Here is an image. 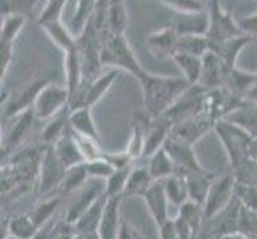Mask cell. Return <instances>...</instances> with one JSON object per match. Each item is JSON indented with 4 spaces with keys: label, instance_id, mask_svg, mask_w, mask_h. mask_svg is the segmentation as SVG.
<instances>
[{
    "label": "cell",
    "instance_id": "1",
    "mask_svg": "<svg viewBox=\"0 0 257 239\" xmlns=\"http://www.w3.org/2000/svg\"><path fill=\"white\" fill-rule=\"evenodd\" d=\"M143 91L144 110L152 118L162 117V115L171 107L185 90L189 88L187 80L184 77H166L155 75L144 69V72L138 78Z\"/></svg>",
    "mask_w": 257,
    "mask_h": 239
},
{
    "label": "cell",
    "instance_id": "2",
    "mask_svg": "<svg viewBox=\"0 0 257 239\" xmlns=\"http://www.w3.org/2000/svg\"><path fill=\"white\" fill-rule=\"evenodd\" d=\"M214 132L224 145L232 169H236V167H240L246 161H249L251 158H254L257 139L238 123L232 121L230 118L217 120L214 125Z\"/></svg>",
    "mask_w": 257,
    "mask_h": 239
},
{
    "label": "cell",
    "instance_id": "3",
    "mask_svg": "<svg viewBox=\"0 0 257 239\" xmlns=\"http://www.w3.org/2000/svg\"><path fill=\"white\" fill-rule=\"evenodd\" d=\"M101 64L102 67L118 69L123 72L131 74L138 78L144 72L135 50L128 43L125 34H112L109 31H102L101 34Z\"/></svg>",
    "mask_w": 257,
    "mask_h": 239
},
{
    "label": "cell",
    "instance_id": "4",
    "mask_svg": "<svg viewBox=\"0 0 257 239\" xmlns=\"http://www.w3.org/2000/svg\"><path fill=\"white\" fill-rule=\"evenodd\" d=\"M118 69H109L107 72L99 74L91 82H82V85L77 88V91L70 96L69 107H94L102 97L107 94V91L112 88L115 78L118 77Z\"/></svg>",
    "mask_w": 257,
    "mask_h": 239
},
{
    "label": "cell",
    "instance_id": "5",
    "mask_svg": "<svg viewBox=\"0 0 257 239\" xmlns=\"http://www.w3.org/2000/svg\"><path fill=\"white\" fill-rule=\"evenodd\" d=\"M206 97H208V90L203 88L201 85H189L176 102L168 109L163 117L170 120L173 125L181 120L195 117L198 113L206 112Z\"/></svg>",
    "mask_w": 257,
    "mask_h": 239
},
{
    "label": "cell",
    "instance_id": "6",
    "mask_svg": "<svg viewBox=\"0 0 257 239\" xmlns=\"http://www.w3.org/2000/svg\"><path fill=\"white\" fill-rule=\"evenodd\" d=\"M208 13H209V29L208 39L209 42H222L243 35V29L240 21H236L232 13L227 12L220 5V0H209L208 2Z\"/></svg>",
    "mask_w": 257,
    "mask_h": 239
},
{
    "label": "cell",
    "instance_id": "7",
    "mask_svg": "<svg viewBox=\"0 0 257 239\" xmlns=\"http://www.w3.org/2000/svg\"><path fill=\"white\" fill-rule=\"evenodd\" d=\"M64 174H66V167L59 161V158L55 152V147L45 145L37 185H35V193L39 196H48L53 190H59V185L64 179Z\"/></svg>",
    "mask_w": 257,
    "mask_h": 239
},
{
    "label": "cell",
    "instance_id": "8",
    "mask_svg": "<svg viewBox=\"0 0 257 239\" xmlns=\"http://www.w3.org/2000/svg\"><path fill=\"white\" fill-rule=\"evenodd\" d=\"M69 101H70V94L67 86H59L50 82L42 88V91L39 93L32 109L37 120L48 121L58 112L66 109L69 105Z\"/></svg>",
    "mask_w": 257,
    "mask_h": 239
},
{
    "label": "cell",
    "instance_id": "9",
    "mask_svg": "<svg viewBox=\"0 0 257 239\" xmlns=\"http://www.w3.org/2000/svg\"><path fill=\"white\" fill-rule=\"evenodd\" d=\"M235 185L236 179L233 174H227L222 177H216L208 191V196L203 202L205 220L214 218L219 212H222L235 198Z\"/></svg>",
    "mask_w": 257,
    "mask_h": 239
},
{
    "label": "cell",
    "instance_id": "10",
    "mask_svg": "<svg viewBox=\"0 0 257 239\" xmlns=\"http://www.w3.org/2000/svg\"><path fill=\"white\" fill-rule=\"evenodd\" d=\"M246 105H249L246 97L233 93L225 86L214 88V90H208V97H206V112L211 115L216 121L228 118L230 115L235 113Z\"/></svg>",
    "mask_w": 257,
    "mask_h": 239
},
{
    "label": "cell",
    "instance_id": "11",
    "mask_svg": "<svg viewBox=\"0 0 257 239\" xmlns=\"http://www.w3.org/2000/svg\"><path fill=\"white\" fill-rule=\"evenodd\" d=\"M47 83H50L47 77H35L31 82L24 83L20 90H16L13 94L8 96V101L2 104L5 118H15L16 115L23 113L24 110L32 109L39 93Z\"/></svg>",
    "mask_w": 257,
    "mask_h": 239
},
{
    "label": "cell",
    "instance_id": "12",
    "mask_svg": "<svg viewBox=\"0 0 257 239\" xmlns=\"http://www.w3.org/2000/svg\"><path fill=\"white\" fill-rule=\"evenodd\" d=\"M214 125H216V120L212 118L208 112L198 113V115H195V117L174 123L171 128V136L179 140H184V142H187V144L195 145L198 140L205 137L209 131H214Z\"/></svg>",
    "mask_w": 257,
    "mask_h": 239
},
{
    "label": "cell",
    "instance_id": "13",
    "mask_svg": "<svg viewBox=\"0 0 257 239\" xmlns=\"http://www.w3.org/2000/svg\"><path fill=\"white\" fill-rule=\"evenodd\" d=\"M104 193H105V180L91 179V182H86L80 190L75 191L74 194H70L64 218L75 223L77 218L80 217L94 201L99 199Z\"/></svg>",
    "mask_w": 257,
    "mask_h": 239
},
{
    "label": "cell",
    "instance_id": "14",
    "mask_svg": "<svg viewBox=\"0 0 257 239\" xmlns=\"http://www.w3.org/2000/svg\"><path fill=\"white\" fill-rule=\"evenodd\" d=\"M163 148L168 152V155L171 156L173 163L176 166V172H181L185 175L189 172L205 169V167L201 166V163L198 161L197 153H195L192 144L184 142V140H179V139H176L170 134V137L166 139Z\"/></svg>",
    "mask_w": 257,
    "mask_h": 239
},
{
    "label": "cell",
    "instance_id": "15",
    "mask_svg": "<svg viewBox=\"0 0 257 239\" xmlns=\"http://www.w3.org/2000/svg\"><path fill=\"white\" fill-rule=\"evenodd\" d=\"M35 120H37V117H35L34 109H28L23 113L16 115L13 125L8 129L5 140L2 142V158L10 156L18 148H21V145L28 140L31 134V129Z\"/></svg>",
    "mask_w": 257,
    "mask_h": 239
},
{
    "label": "cell",
    "instance_id": "16",
    "mask_svg": "<svg viewBox=\"0 0 257 239\" xmlns=\"http://www.w3.org/2000/svg\"><path fill=\"white\" fill-rule=\"evenodd\" d=\"M177 42H179V34L173 24L150 32L146 39L149 51L160 59H173L177 53Z\"/></svg>",
    "mask_w": 257,
    "mask_h": 239
},
{
    "label": "cell",
    "instance_id": "17",
    "mask_svg": "<svg viewBox=\"0 0 257 239\" xmlns=\"http://www.w3.org/2000/svg\"><path fill=\"white\" fill-rule=\"evenodd\" d=\"M232 67L227 64L224 59H220L216 53L211 50L203 56V74L200 85L206 90H214L225 85V78L228 74V69Z\"/></svg>",
    "mask_w": 257,
    "mask_h": 239
},
{
    "label": "cell",
    "instance_id": "18",
    "mask_svg": "<svg viewBox=\"0 0 257 239\" xmlns=\"http://www.w3.org/2000/svg\"><path fill=\"white\" fill-rule=\"evenodd\" d=\"M105 199H107V194L104 193L99 199L94 201L93 204L77 218V222H75L77 237L99 239V223H101V217H102V209H104V204H105Z\"/></svg>",
    "mask_w": 257,
    "mask_h": 239
},
{
    "label": "cell",
    "instance_id": "19",
    "mask_svg": "<svg viewBox=\"0 0 257 239\" xmlns=\"http://www.w3.org/2000/svg\"><path fill=\"white\" fill-rule=\"evenodd\" d=\"M143 201L146 202L149 214L152 215L155 225H160L162 222L170 217L168 214V209H170V199L166 196V191L163 188L162 180H155L150 188L146 191V194L143 196Z\"/></svg>",
    "mask_w": 257,
    "mask_h": 239
},
{
    "label": "cell",
    "instance_id": "20",
    "mask_svg": "<svg viewBox=\"0 0 257 239\" xmlns=\"http://www.w3.org/2000/svg\"><path fill=\"white\" fill-rule=\"evenodd\" d=\"M171 128L173 123L162 117L152 118L147 126V132H146V144H144V155L143 158H149L152 156L157 150L163 148L166 139L171 134Z\"/></svg>",
    "mask_w": 257,
    "mask_h": 239
},
{
    "label": "cell",
    "instance_id": "21",
    "mask_svg": "<svg viewBox=\"0 0 257 239\" xmlns=\"http://www.w3.org/2000/svg\"><path fill=\"white\" fill-rule=\"evenodd\" d=\"M123 196H107L99 223V239H117L121 223L120 204Z\"/></svg>",
    "mask_w": 257,
    "mask_h": 239
},
{
    "label": "cell",
    "instance_id": "22",
    "mask_svg": "<svg viewBox=\"0 0 257 239\" xmlns=\"http://www.w3.org/2000/svg\"><path fill=\"white\" fill-rule=\"evenodd\" d=\"M173 26L179 35H206L209 29L208 8L195 13H181Z\"/></svg>",
    "mask_w": 257,
    "mask_h": 239
},
{
    "label": "cell",
    "instance_id": "23",
    "mask_svg": "<svg viewBox=\"0 0 257 239\" xmlns=\"http://www.w3.org/2000/svg\"><path fill=\"white\" fill-rule=\"evenodd\" d=\"M252 43V40L247 37L246 34L238 35V37L222 40V42H211V51L216 53V55L224 59L227 64L230 66H236L238 58H240L241 51Z\"/></svg>",
    "mask_w": 257,
    "mask_h": 239
},
{
    "label": "cell",
    "instance_id": "24",
    "mask_svg": "<svg viewBox=\"0 0 257 239\" xmlns=\"http://www.w3.org/2000/svg\"><path fill=\"white\" fill-rule=\"evenodd\" d=\"M53 147H55V152L59 158V161L63 163L66 169L80 164V163H85L83 155L80 152V148H78V144L75 140L72 129H69Z\"/></svg>",
    "mask_w": 257,
    "mask_h": 239
},
{
    "label": "cell",
    "instance_id": "25",
    "mask_svg": "<svg viewBox=\"0 0 257 239\" xmlns=\"http://www.w3.org/2000/svg\"><path fill=\"white\" fill-rule=\"evenodd\" d=\"M40 28L63 53L74 51L77 48V35L72 32V29H67L61 20L40 24Z\"/></svg>",
    "mask_w": 257,
    "mask_h": 239
},
{
    "label": "cell",
    "instance_id": "26",
    "mask_svg": "<svg viewBox=\"0 0 257 239\" xmlns=\"http://www.w3.org/2000/svg\"><path fill=\"white\" fill-rule=\"evenodd\" d=\"M69 125L70 129L77 134L88 136L101 140L99 131H97L96 121L93 118V112L91 107H77V109H70L69 113Z\"/></svg>",
    "mask_w": 257,
    "mask_h": 239
},
{
    "label": "cell",
    "instance_id": "27",
    "mask_svg": "<svg viewBox=\"0 0 257 239\" xmlns=\"http://www.w3.org/2000/svg\"><path fill=\"white\" fill-rule=\"evenodd\" d=\"M216 177L217 175L214 172H211L208 169L185 174V180H187V187H189V199L203 204Z\"/></svg>",
    "mask_w": 257,
    "mask_h": 239
},
{
    "label": "cell",
    "instance_id": "28",
    "mask_svg": "<svg viewBox=\"0 0 257 239\" xmlns=\"http://www.w3.org/2000/svg\"><path fill=\"white\" fill-rule=\"evenodd\" d=\"M69 113H70V107L67 105L66 109L58 112L55 117H51L48 120L45 129L42 131L40 144H43V145H55L58 140L66 134V132L70 129Z\"/></svg>",
    "mask_w": 257,
    "mask_h": 239
},
{
    "label": "cell",
    "instance_id": "29",
    "mask_svg": "<svg viewBox=\"0 0 257 239\" xmlns=\"http://www.w3.org/2000/svg\"><path fill=\"white\" fill-rule=\"evenodd\" d=\"M171 61L176 64V67H179L182 77L187 80L189 85H200L203 74V56L189 55V53H176Z\"/></svg>",
    "mask_w": 257,
    "mask_h": 239
},
{
    "label": "cell",
    "instance_id": "30",
    "mask_svg": "<svg viewBox=\"0 0 257 239\" xmlns=\"http://www.w3.org/2000/svg\"><path fill=\"white\" fill-rule=\"evenodd\" d=\"M154 182L155 180H154V177L150 175L149 167H133V171L128 177L125 191H123V199L143 198Z\"/></svg>",
    "mask_w": 257,
    "mask_h": 239
},
{
    "label": "cell",
    "instance_id": "31",
    "mask_svg": "<svg viewBox=\"0 0 257 239\" xmlns=\"http://www.w3.org/2000/svg\"><path fill=\"white\" fill-rule=\"evenodd\" d=\"M162 183L166 191V196L173 206L179 207L189 199V187H187V180H185L184 174L174 172L171 175H168L166 179H163Z\"/></svg>",
    "mask_w": 257,
    "mask_h": 239
},
{
    "label": "cell",
    "instance_id": "32",
    "mask_svg": "<svg viewBox=\"0 0 257 239\" xmlns=\"http://www.w3.org/2000/svg\"><path fill=\"white\" fill-rule=\"evenodd\" d=\"M64 72H66V86L69 90V94L72 96L83 82L82 59L77 48L74 51L64 53Z\"/></svg>",
    "mask_w": 257,
    "mask_h": 239
},
{
    "label": "cell",
    "instance_id": "33",
    "mask_svg": "<svg viewBox=\"0 0 257 239\" xmlns=\"http://www.w3.org/2000/svg\"><path fill=\"white\" fill-rule=\"evenodd\" d=\"M39 226L35 225L34 218L31 214H18L7 220V233L12 237L18 239H29V237H37L39 234Z\"/></svg>",
    "mask_w": 257,
    "mask_h": 239
},
{
    "label": "cell",
    "instance_id": "34",
    "mask_svg": "<svg viewBox=\"0 0 257 239\" xmlns=\"http://www.w3.org/2000/svg\"><path fill=\"white\" fill-rule=\"evenodd\" d=\"M88 180H90V174H88V169H86V163H80L66 169L64 179L61 182L58 191L70 196V194H74L75 191L80 190Z\"/></svg>",
    "mask_w": 257,
    "mask_h": 239
},
{
    "label": "cell",
    "instance_id": "35",
    "mask_svg": "<svg viewBox=\"0 0 257 239\" xmlns=\"http://www.w3.org/2000/svg\"><path fill=\"white\" fill-rule=\"evenodd\" d=\"M185 223H187L195 233V237L200 236V233L203 231V226H205V212H203V204L197 201L187 199L182 206H179V212H177Z\"/></svg>",
    "mask_w": 257,
    "mask_h": 239
},
{
    "label": "cell",
    "instance_id": "36",
    "mask_svg": "<svg viewBox=\"0 0 257 239\" xmlns=\"http://www.w3.org/2000/svg\"><path fill=\"white\" fill-rule=\"evenodd\" d=\"M147 167L150 171V175L154 177V180H163L168 175L176 172V166L165 148L157 150L152 156H149Z\"/></svg>",
    "mask_w": 257,
    "mask_h": 239
},
{
    "label": "cell",
    "instance_id": "37",
    "mask_svg": "<svg viewBox=\"0 0 257 239\" xmlns=\"http://www.w3.org/2000/svg\"><path fill=\"white\" fill-rule=\"evenodd\" d=\"M59 206H61L59 196H45L39 201V204H35V207L29 212V214L34 218L35 225L39 226V229L51 222L53 217H55V214L58 212Z\"/></svg>",
    "mask_w": 257,
    "mask_h": 239
},
{
    "label": "cell",
    "instance_id": "38",
    "mask_svg": "<svg viewBox=\"0 0 257 239\" xmlns=\"http://www.w3.org/2000/svg\"><path fill=\"white\" fill-rule=\"evenodd\" d=\"M211 50V42L208 35H179L177 53H189V55L205 56Z\"/></svg>",
    "mask_w": 257,
    "mask_h": 239
},
{
    "label": "cell",
    "instance_id": "39",
    "mask_svg": "<svg viewBox=\"0 0 257 239\" xmlns=\"http://www.w3.org/2000/svg\"><path fill=\"white\" fill-rule=\"evenodd\" d=\"M97 0H77V7L72 16V23H70V29L75 35H80L82 31L86 28V24L94 15Z\"/></svg>",
    "mask_w": 257,
    "mask_h": 239
},
{
    "label": "cell",
    "instance_id": "40",
    "mask_svg": "<svg viewBox=\"0 0 257 239\" xmlns=\"http://www.w3.org/2000/svg\"><path fill=\"white\" fill-rule=\"evenodd\" d=\"M28 18L23 13H10L5 15V20L2 23V32H0V42L4 43H13L18 39V35L21 34L23 28L26 26Z\"/></svg>",
    "mask_w": 257,
    "mask_h": 239
},
{
    "label": "cell",
    "instance_id": "41",
    "mask_svg": "<svg viewBox=\"0 0 257 239\" xmlns=\"http://www.w3.org/2000/svg\"><path fill=\"white\" fill-rule=\"evenodd\" d=\"M133 167H123V169H115L107 179H105V194L107 196H123L128 177L133 171Z\"/></svg>",
    "mask_w": 257,
    "mask_h": 239
},
{
    "label": "cell",
    "instance_id": "42",
    "mask_svg": "<svg viewBox=\"0 0 257 239\" xmlns=\"http://www.w3.org/2000/svg\"><path fill=\"white\" fill-rule=\"evenodd\" d=\"M232 121L238 123L240 126H243L249 134H252L257 139V109L252 107L249 104V107H243L240 110H236L228 117Z\"/></svg>",
    "mask_w": 257,
    "mask_h": 239
},
{
    "label": "cell",
    "instance_id": "43",
    "mask_svg": "<svg viewBox=\"0 0 257 239\" xmlns=\"http://www.w3.org/2000/svg\"><path fill=\"white\" fill-rule=\"evenodd\" d=\"M74 136H75V140L78 144V148H80V152L83 155L85 163L86 161H93V159H97V158H101L104 155V152L101 150V140L88 137V136L77 134V132H74Z\"/></svg>",
    "mask_w": 257,
    "mask_h": 239
},
{
    "label": "cell",
    "instance_id": "44",
    "mask_svg": "<svg viewBox=\"0 0 257 239\" xmlns=\"http://www.w3.org/2000/svg\"><path fill=\"white\" fill-rule=\"evenodd\" d=\"M235 196L243 206L257 212V185L236 180L235 185Z\"/></svg>",
    "mask_w": 257,
    "mask_h": 239
},
{
    "label": "cell",
    "instance_id": "45",
    "mask_svg": "<svg viewBox=\"0 0 257 239\" xmlns=\"http://www.w3.org/2000/svg\"><path fill=\"white\" fill-rule=\"evenodd\" d=\"M157 2L162 4L163 7L171 8V10H174L177 15L203 12L208 8L203 0H157Z\"/></svg>",
    "mask_w": 257,
    "mask_h": 239
},
{
    "label": "cell",
    "instance_id": "46",
    "mask_svg": "<svg viewBox=\"0 0 257 239\" xmlns=\"http://www.w3.org/2000/svg\"><path fill=\"white\" fill-rule=\"evenodd\" d=\"M67 0H47L45 7L39 16V24H45L50 21H59L66 8Z\"/></svg>",
    "mask_w": 257,
    "mask_h": 239
},
{
    "label": "cell",
    "instance_id": "47",
    "mask_svg": "<svg viewBox=\"0 0 257 239\" xmlns=\"http://www.w3.org/2000/svg\"><path fill=\"white\" fill-rule=\"evenodd\" d=\"M86 169L90 174V179H101L105 180L115 171V167L104 158V155L93 161H86Z\"/></svg>",
    "mask_w": 257,
    "mask_h": 239
},
{
    "label": "cell",
    "instance_id": "48",
    "mask_svg": "<svg viewBox=\"0 0 257 239\" xmlns=\"http://www.w3.org/2000/svg\"><path fill=\"white\" fill-rule=\"evenodd\" d=\"M13 43H4L0 42V78H5L8 74V69L13 61Z\"/></svg>",
    "mask_w": 257,
    "mask_h": 239
},
{
    "label": "cell",
    "instance_id": "49",
    "mask_svg": "<svg viewBox=\"0 0 257 239\" xmlns=\"http://www.w3.org/2000/svg\"><path fill=\"white\" fill-rule=\"evenodd\" d=\"M104 158L115 167V169H123V167H131L135 166L136 159L133 158L126 150H123L120 153H105L104 152Z\"/></svg>",
    "mask_w": 257,
    "mask_h": 239
},
{
    "label": "cell",
    "instance_id": "50",
    "mask_svg": "<svg viewBox=\"0 0 257 239\" xmlns=\"http://www.w3.org/2000/svg\"><path fill=\"white\" fill-rule=\"evenodd\" d=\"M146 234L138 229L133 223H130L128 220H121L120 228H118V236L117 239H143Z\"/></svg>",
    "mask_w": 257,
    "mask_h": 239
},
{
    "label": "cell",
    "instance_id": "51",
    "mask_svg": "<svg viewBox=\"0 0 257 239\" xmlns=\"http://www.w3.org/2000/svg\"><path fill=\"white\" fill-rule=\"evenodd\" d=\"M158 226V236L162 239H179L177 234V226H176V220L168 217L165 222H162Z\"/></svg>",
    "mask_w": 257,
    "mask_h": 239
},
{
    "label": "cell",
    "instance_id": "52",
    "mask_svg": "<svg viewBox=\"0 0 257 239\" xmlns=\"http://www.w3.org/2000/svg\"><path fill=\"white\" fill-rule=\"evenodd\" d=\"M240 26L243 29V34H246L252 42H257V12L240 20Z\"/></svg>",
    "mask_w": 257,
    "mask_h": 239
},
{
    "label": "cell",
    "instance_id": "53",
    "mask_svg": "<svg viewBox=\"0 0 257 239\" xmlns=\"http://www.w3.org/2000/svg\"><path fill=\"white\" fill-rule=\"evenodd\" d=\"M251 105H252V107H255V109H257V102H255V104H251Z\"/></svg>",
    "mask_w": 257,
    "mask_h": 239
},
{
    "label": "cell",
    "instance_id": "54",
    "mask_svg": "<svg viewBox=\"0 0 257 239\" xmlns=\"http://www.w3.org/2000/svg\"><path fill=\"white\" fill-rule=\"evenodd\" d=\"M144 2H147V0H141V4H144Z\"/></svg>",
    "mask_w": 257,
    "mask_h": 239
}]
</instances>
